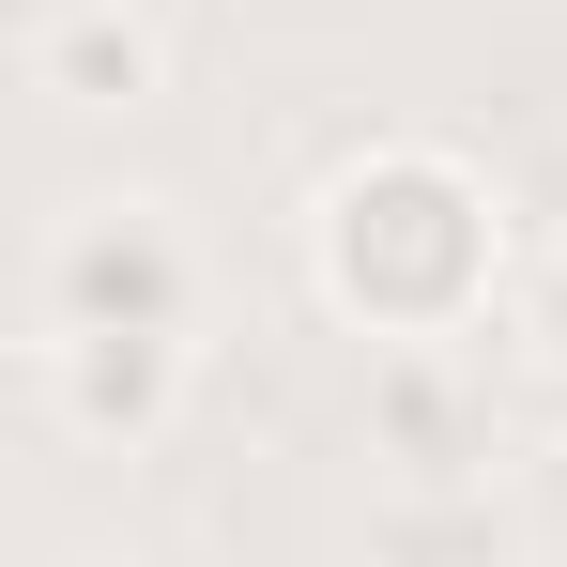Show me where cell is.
<instances>
[{"label": "cell", "instance_id": "3", "mask_svg": "<svg viewBox=\"0 0 567 567\" xmlns=\"http://www.w3.org/2000/svg\"><path fill=\"white\" fill-rule=\"evenodd\" d=\"M31 383H47V414L78 445H123L138 461L185 414V338L169 322H62V338H31Z\"/></svg>", "mask_w": 567, "mask_h": 567}, {"label": "cell", "instance_id": "5", "mask_svg": "<svg viewBox=\"0 0 567 567\" xmlns=\"http://www.w3.org/2000/svg\"><path fill=\"white\" fill-rule=\"evenodd\" d=\"M31 93L47 107H154L169 93L154 0H31Z\"/></svg>", "mask_w": 567, "mask_h": 567}, {"label": "cell", "instance_id": "6", "mask_svg": "<svg viewBox=\"0 0 567 567\" xmlns=\"http://www.w3.org/2000/svg\"><path fill=\"white\" fill-rule=\"evenodd\" d=\"M383 567H506V506L491 491H399L383 506Z\"/></svg>", "mask_w": 567, "mask_h": 567}, {"label": "cell", "instance_id": "4", "mask_svg": "<svg viewBox=\"0 0 567 567\" xmlns=\"http://www.w3.org/2000/svg\"><path fill=\"white\" fill-rule=\"evenodd\" d=\"M369 445L399 461V491H475L491 430H475L461 353H445V338H383V353H369Z\"/></svg>", "mask_w": 567, "mask_h": 567}, {"label": "cell", "instance_id": "1", "mask_svg": "<svg viewBox=\"0 0 567 567\" xmlns=\"http://www.w3.org/2000/svg\"><path fill=\"white\" fill-rule=\"evenodd\" d=\"M307 261H322V307L369 322V338H461L491 307V277H506V199L430 138H383V154H353L322 185Z\"/></svg>", "mask_w": 567, "mask_h": 567}, {"label": "cell", "instance_id": "7", "mask_svg": "<svg viewBox=\"0 0 567 567\" xmlns=\"http://www.w3.org/2000/svg\"><path fill=\"white\" fill-rule=\"evenodd\" d=\"M537 338H553V353H567V261H553V277H537Z\"/></svg>", "mask_w": 567, "mask_h": 567}, {"label": "cell", "instance_id": "2", "mask_svg": "<svg viewBox=\"0 0 567 567\" xmlns=\"http://www.w3.org/2000/svg\"><path fill=\"white\" fill-rule=\"evenodd\" d=\"M31 322L62 338V322H199V246L169 199H78L62 230H47V291H31Z\"/></svg>", "mask_w": 567, "mask_h": 567}]
</instances>
